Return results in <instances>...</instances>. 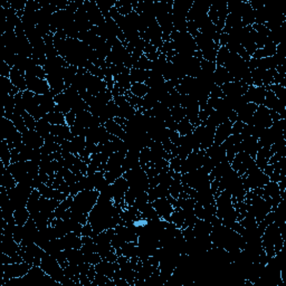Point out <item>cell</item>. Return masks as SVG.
I'll return each mask as SVG.
<instances>
[{
    "label": "cell",
    "instance_id": "26",
    "mask_svg": "<svg viewBox=\"0 0 286 286\" xmlns=\"http://www.w3.org/2000/svg\"><path fill=\"white\" fill-rule=\"evenodd\" d=\"M276 45L275 44H270L263 48H257L255 53L252 55V58L259 59V58H266V57H272L274 54L276 53Z\"/></svg>",
    "mask_w": 286,
    "mask_h": 286
},
{
    "label": "cell",
    "instance_id": "23",
    "mask_svg": "<svg viewBox=\"0 0 286 286\" xmlns=\"http://www.w3.org/2000/svg\"><path fill=\"white\" fill-rule=\"evenodd\" d=\"M150 77V71L135 69L132 68L130 70V81L131 84L133 83H145Z\"/></svg>",
    "mask_w": 286,
    "mask_h": 286
},
{
    "label": "cell",
    "instance_id": "1",
    "mask_svg": "<svg viewBox=\"0 0 286 286\" xmlns=\"http://www.w3.org/2000/svg\"><path fill=\"white\" fill-rule=\"evenodd\" d=\"M100 197L97 190H83L73 197V203L70 208L71 218L82 224L83 226L89 223V214L96 205Z\"/></svg>",
    "mask_w": 286,
    "mask_h": 286
},
{
    "label": "cell",
    "instance_id": "35",
    "mask_svg": "<svg viewBox=\"0 0 286 286\" xmlns=\"http://www.w3.org/2000/svg\"><path fill=\"white\" fill-rule=\"evenodd\" d=\"M65 120H66V124H68L70 127L73 126L76 122V114L74 112H70L68 114H65Z\"/></svg>",
    "mask_w": 286,
    "mask_h": 286
},
{
    "label": "cell",
    "instance_id": "8",
    "mask_svg": "<svg viewBox=\"0 0 286 286\" xmlns=\"http://www.w3.org/2000/svg\"><path fill=\"white\" fill-rule=\"evenodd\" d=\"M33 264H29L27 261H19V263H11V264H3V278L5 284L9 279L20 278L24 277L32 269Z\"/></svg>",
    "mask_w": 286,
    "mask_h": 286
},
{
    "label": "cell",
    "instance_id": "21",
    "mask_svg": "<svg viewBox=\"0 0 286 286\" xmlns=\"http://www.w3.org/2000/svg\"><path fill=\"white\" fill-rule=\"evenodd\" d=\"M214 81L217 86H223L225 84L233 82L234 78L224 66H216V70L214 72Z\"/></svg>",
    "mask_w": 286,
    "mask_h": 286
},
{
    "label": "cell",
    "instance_id": "25",
    "mask_svg": "<svg viewBox=\"0 0 286 286\" xmlns=\"http://www.w3.org/2000/svg\"><path fill=\"white\" fill-rule=\"evenodd\" d=\"M46 121H48L52 125H63L66 124V120H65V114H63L62 112H59L55 107L54 111L47 113L44 118Z\"/></svg>",
    "mask_w": 286,
    "mask_h": 286
},
{
    "label": "cell",
    "instance_id": "9",
    "mask_svg": "<svg viewBox=\"0 0 286 286\" xmlns=\"http://www.w3.org/2000/svg\"><path fill=\"white\" fill-rule=\"evenodd\" d=\"M273 120H272V114H271V109H269L267 107H265L264 105H258L256 111L252 115L251 119H249L245 124H249L252 126H256L259 127V129H267L273 124Z\"/></svg>",
    "mask_w": 286,
    "mask_h": 286
},
{
    "label": "cell",
    "instance_id": "3",
    "mask_svg": "<svg viewBox=\"0 0 286 286\" xmlns=\"http://www.w3.org/2000/svg\"><path fill=\"white\" fill-rule=\"evenodd\" d=\"M241 178L247 192L256 189V188H263L270 182L269 175L265 174L263 170H260L257 166L249 169Z\"/></svg>",
    "mask_w": 286,
    "mask_h": 286
},
{
    "label": "cell",
    "instance_id": "34",
    "mask_svg": "<svg viewBox=\"0 0 286 286\" xmlns=\"http://www.w3.org/2000/svg\"><path fill=\"white\" fill-rule=\"evenodd\" d=\"M10 66L6 63V62H0V76H4V77H9L10 76V72H11Z\"/></svg>",
    "mask_w": 286,
    "mask_h": 286
},
{
    "label": "cell",
    "instance_id": "24",
    "mask_svg": "<svg viewBox=\"0 0 286 286\" xmlns=\"http://www.w3.org/2000/svg\"><path fill=\"white\" fill-rule=\"evenodd\" d=\"M103 125H104V127L106 129V131L109 133V135H112V136L117 137L121 140H123V138L125 136V131H124L123 127L115 122L113 119L106 121V122Z\"/></svg>",
    "mask_w": 286,
    "mask_h": 286
},
{
    "label": "cell",
    "instance_id": "7",
    "mask_svg": "<svg viewBox=\"0 0 286 286\" xmlns=\"http://www.w3.org/2000/svg\"><path fill=\"white\" fill-rule=\"evenodd\" d=\"M228 8L226 2H216L211 3V6L208 11V17L211 23L217 27L219 32H223L225 21L228 16Z\"/></svg>",
    "mask_w": 286,
    "mask_h": 286
},
{
    "label": "cell",
    "instance_id": "10",
    "mask_svg": "<svg viewBox=\"0 0 286 286\" xmlns=\"http://www.w3.org/2000/svg\"><path fill=\"white\" fill-rule=\"evenodd\" d=\"M152 205H153L155 209L157 211L158 216H159L161 219H164V221H170V216L172 215V212L174 211V209L177 208L178 205V200L177 199H172L171 196L169 198H160L157 199L155 202H152Z\"/></svg>",
    "mask_w": 286,
    "mask_h": 286
},
{
    "label": "cell",
    "instance_id": "2",
    "mask_svg": "<svg viewBox=\"0 0 286 286\" xmlns=\"http://www.w3.org/2000/svg\"><path fill=\"white\" fill-rule=\"evenodd\" d=\"M282 234V229L279 228L278 224L274 222L265 228L263 235H261V246H263L269 259L283 249L284 237Z\"/></svg>",
    "mask_w": 286,
    "mask_h": 286
},
{
    "label": "cell",
    "instance_id": "31",
    "mask_svg": "<svg viewBox=\"0 0 286 286\" xmlns=\"http://www.w3.org/2000/svg\"><path fill=\"white\" fill-rule=\"evenodd\" d=\"M149 86L145 83H133L131 85V89H130V93L132 95H135L139 99H142L145 95L149 93Z\"/></svg>",
    "mask_w": 286,
    "mask_h": 286
},
{
    "label": "cell",
    "instance_id": "5",
    "mask_svg": "<svg viewBox=\"0 0 286 286\" xmlns=\"http://www.w3.org/2000/svg\"><path fill=\"white\" fill-rule=\"evenodd\" d=\"M2 137L11 150L19 147L23 143V135L17 130L13 121L4 117L2 118Z\"/></svg>",
    "mask_w": 286,
    "mask_h": 286
},
{
    "label": "cell",
    "instance_id": "12",
    "mask_svg": "<svg viewBox=\"0 0 286 286\" xmlns=\"http://www.w3.org/2000/svg\"><path fill=\"white\" fill-rule=\"evenodd\" d=\"M26 83H27V90L30 91L37 95H44L51 92L50 84H48L47 80L44 78H39L32 74H27L26 73Z\"/></svg>",
    "mask_w": 286,
    "mask_h": 286
},
{
    "label": "cell",
    "instance_id": "16",
    "mask_svg": "<svg viewBox=\"0 0 286 286\" xmlns=\"http://www.w3.org/2000/svg\"><path fill=\"white\" fill-rule=\"evenodd\" d=\"M263 105L265 107L269 108V109H271V111H274V112L278 113L279 115H281L282 119H285L284 115H285V107H286V105L283 104V103L277 99V96L274 94L272 91L267 90Z\"/></svg>",
    "mask_w": 286,
    "mask_h": 286
},
{
    "label": "cell",
    "instance_id": "32",
    "mask_svg": "<svg viewBox=\"0 0 286 286\" xmlns=\"http://www.w3.org/2000/svg\"><path fill=\"white\" fill-rule=\"evenodd\" d=\"M51 129H52V124L48 122V121H46L45 119H41V120H39V121H37V122H36L35 130L37 131L44 139H46L47 137L51 136Z\"/></svg>",
    "mask_w": 286,
    "mask_h": 286
},
{
    "label": "cell",
    "instance_id": "33",
    "mask_svg": "<svg viewBox=\"0 0 286 286\" xmlns=\"http://www.w3.org/2000/svg\"><path fill=\"white\" fill-rule=\"evenodd\" d=\"M193 130H194V126L189 122V120L187 118H185L184 120L177 123V132L181 137L190 135Z\"/></svg>",
    "mask_w": 286,
    "mask_h": 286
},
{
    "label": "cell",
    "instance_id": "11",
    "mask_svg": "<svg viewBox=\"0 0 286 286\" xmlns=\"http://www.w3.org/2000/svg\"><path fill=\"white\" fill-rule=\"evenodd\" d=\"M255 166H256L255 160L244 151L237 153L233 161L230 162V167H232L234 171L237 172V174L240 175V177H243L249 169H252Z\"/></svg>",
    "mask_w": 286,
    "mask_h": 286
},
{
    "label": "cell",
    "instance_id": "17",
    "mask_svg": "<svg viewBox=\"0 0 286 286\" xmlns=\"http://www.w3.org/2000/svg\"><path fill=\"white\" fill-rule=\"evenodd\" d=\"M233 124L234 123L232 122V121L226 120L225 122H223L221 125H218L216 127L214 143H212L214 147H219V145H222L225 140H226L229 136H232Z\"/></svg>",
    "mask_w": 286,
    "mask_h": 286
},
{
    "label": "cell",
    "instance_id": "13",
    "mask_svg": "<svg viewBox=\"0 0 286 286\" xmlns=\"http://www.w3.org/2000/svg\"><path fill=\"white\" fill-rule=\"evenodd\" d=\"M129 182L123 177H120L115 180L113 184H111V190H112V197L113 202L117 205H124V196L125 192L129 189Z\"/></svg>",
    "mask_w": 286,
    "mask_h": 286
},
{
    "label": "cell",
    "instance_id": "30",
    "mask_svg": "<svg viewBox=\"0 0 286 286\" xmlns=\"http://www.w3.org/2000/svg\"><path fill=\"white\" fill-rule=\"evenodd\" d=\"M0 159L6 168H8L11 164V149L5 140H3L2 145H0Z\"/></svg>",
    "mask_w": 286,
    "mask_h": 286
},
{
    "label": "cell",
    "instance_id": "19",
    "mask_svg": "<svg viewBox=\"0 0 286 286\" xmlns=\"http://www.w3.org/2000/svg\"><path fill=\"white\" fill-rule=\"evenodd\" d=\"M2 245H3V253L8 255V256H15V255L19 254L20 244H18L11 235L3 234Z\"/></svg>",
    "mask_w": 286,
    "mask_h": 286
},
{
    "label": "cell",
    "instance_id": "29",
    "mask_svg": "<svg viewBox=\"0 0 286 286\" xmlns=\"http://www.w3.org/2000/svg\"><path fill=\"white\" fill-rule=\"evenodd\" d=\"M14 218H15V222H16L17 226L23 227L24 225H25L28 222V219L30 218V212L28 211L27 207L16 209L15 212H14Z\"/></svg>",
    "mask_w": 286,
    "mask_h": 286
},
{
    "label": "cell",
    "instance_id": "6",
    "mask_svg": "<svg viewBox=\"0 0 286 286\" xmlns=\"http://www.w3.org/2000/svg\"><path fill=\"white\" fill-rule=\"evenodd\" d=\"M33 190H34L33 187L24 184H17L16 187L7 190L8 196L11 200V204H13L15 210L24 208V207L27 206L29 197L30 194H32Z\"/></svg>",
    "mask_w": 286,
    "mask_h": 286
},
{
    "label": "cell",
    "instance_id": "28",
    "mask_svg": "<svg viewBox=\"0 0 286 286\" xmlns=\"http://www.w3.org/2000/svg\"><path fill=\"white\" fill-rule=\"evenodd\" d=\"M18 182L16 181V179L14 178V175L11 174V172L8 170V168H6L4 171L2 172V187L5 188V189H11L17 186Z\"/></svg>",
    "mask_w": 286,
    "mask_h": 286
},
{
    "label": "cell",
    "instance_id": "4",
    "mask_svg": "<svg viewBox=\"0 0 286 286\" xmlns=\"http://www.w3.org/2000/svg\"><path fill=\"white\" fill-rule=\"evenodd\" d=\"M39 266L46 272L47 275H50L54 281L62 284L65 278L64 267L58 263V260L52 255L45 253L44 256L41 257Z\"/></svg>",
    "mask_w": 286,
    "mask_h": 286
},
{
    "label": "cell",
    "instance_id": "18",
    "mask_svg": "<svg viewBox=\"0 0 286 286\" xmlns=\"http://www.w3.org/2000/svg\"><path fill=\"white\" fill-rule=\"evenodd\" d=\"M23 143L30 149H41L45 143V139L36 130H28L23 133Z\"/></svg>",
    "mask_w": 286,
    "mask_h": 286
},
{
    "label": "cell",
    "instance_id": "14",
    "mask_svg": "<svg viewBox=\"0 0 286 286\" xmlns=\"http://www.w3.org/2000/svg\"><path fill=\"white\" fill-rule=\"evenodd\" d=\"M248 87L249 85H247L244 82H238V81H233L221 86L224 96H227V97L243 96L246 93Z\"/></svg>",
    "mask_w": 286,
    "mask_h": 286
},
{
    "label": "cell",
    "instance_id": "15",
    "mask_svg": "<svg viewBox=\"0 0 286 286\" xmlns=\"http://www.w3.org/2000/svg\"><path fill=\"white\" fill-rule=\"evenodd\" d=\"M267 89L264 86H254L251 85L244 94L245 100L249 103H254L256 105H263Z\"/></svg>",
    "mask_w": 286,
    "mask_h": 286
},
{
    "label": "cell",
    "instance_id": "20",
    "mask_svg": "<svg viewBox=\"0 0 286 286\" xmlns=\"http://www.w3.org/2000/svg\"><path fill=\"white\" fill-rule=\"evenodd\" d=\"M25 75L26 73L16 68V66H14V68L11 69L9 78L11 83H13L15 86L20 91V92H25V91H27V83H26Z\"/></svg>",
    "mask_w": 286,
    "mask_h": 286
},
{
    "label": "cell",
    "instance_id": "27",
    "mask_svg": "<svg viewBox=\"0 0 286 286\" xmlns=\"http://www.w3.org/2000/svg\"><path fill=\"white\" fill-rule=\"evenodd\" d=\"M0 85H2V92L4 94H8V95L15 96V95H17L18 93L20 92V91L18 90L13 83H11L9 77L0 76Z\"/></svg>",
    "mask_w": 286,
    "mask_h": 286
},
{
    "label": "cell",
    "instance_id": "22",
    "mask_svg": "<svg viewBox=\"0 0 286 286\" xmlns=\"http://www.w3.org/2000/svg\"><path fill=\"white\" fill-rule=\"evenodd\" d=\"M257 106L258 105L254 104V103L247 102L246 104L243 105L238 109V111L236 112V114H237V121H240V122H243V123H246L247 121L251 119L252 115L255 113V111H256Z\"/></svg>",
    "mask_w": 286,
    "mask_h": 286
}]
</instances>
